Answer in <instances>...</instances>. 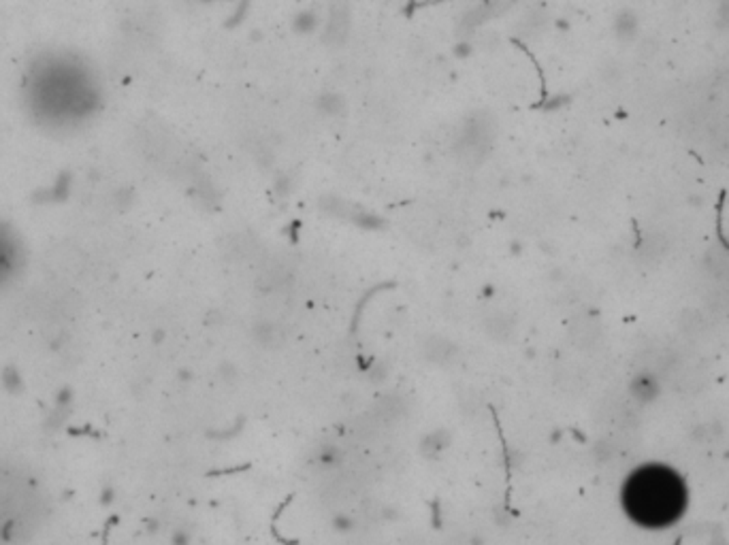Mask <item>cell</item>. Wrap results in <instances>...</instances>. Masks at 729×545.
Segmentation results:
<instances>
[{
  "label": "cell",
  "mask_w": 729,
  "mask_h": 545,
  "mask_svg": "<svg viewBox=\"0 0 729 545\" xmlns=\"http://www.w3.org/2000/svg\"><path fill=\"white\" fill-rule=\"evenodd\" d=\"M316 107H318V111H320L322 115H326V118H337V115L344 113L346 102H344V98H341L339 94L326 92V94H322V96L316 100Z\"/></svg>",
  "instance_id": "obj_4"
},
{
  "label": "cell",
  "mask_w": 729,
  "mask_h": 545,
  "mask_svg": "<svg viewBox=\"0 0 729 545\" xmlns=\"http://www.w3.org/2000/svg\"><path fill=\"white\" fill-rule=\"evenodd\" d=\"M448 445V434L444 432V430H437V432H433V434H429V437L423 441V449L427 452H431V454H437L439 449H444Z\"/></svg>",
  "instance_id": "obj_5"
},
{
  "label": "cell",
  "mask_w": 729,
  "mask_h": 545,
  "mask_svg": "<svg viewBox=\"0 0 729 545\" xmlns=\"http://www.w3.org/2000/svg\"><path fill=\"white\" fill-rule=\"evenodd\" d=\"M316 24H318L316 13H301V15L297 17V21H295V28H297L299 32L307 34V32L316 30Z\"/></svg>",
  "instance_id": "obj_8"
},
{
  "label": "cell",
  "mask_w": 729,
  "mask_h": 545,
  "mask_svg": "<svg viewBox=\"0 0 729 545\" xmlns=\"http://www.w3.org/2000/svg\"><path fill=\"white\" fill-rule=\"evenodd\" d=\"M339 460H341V456H339V449H335V447L322 449V452L318 454V458H316V463L322 465V467H335Z\"/></svg>",
  "instance_id": "obj_9"
},
{
  "label": "cell",
  "mask_w": 729,
  "mask_h": 545,
  "mask_svg": "<svg viewBox=\"0 0 729 545\" xmlns=\"http://www.w3.org/2000/svg\"><path fill=\"white\" fill-rule=\"evenodd\" d=\"M680 479L661 467H648L635 473L625 492L629 513L644 526H666L682 509Z\"/></svg>",
  "instance_id": "obj_1"
},
{
  "label": "cell",
  "mask_w": 729,
  "mask_h": 545,
  "mask_svg": "<svg viewBox=\"0 0 729 545\" xmlns=\"http://www.w3.org/2000/svg\"><path fill=\"white\" fill-rule=\"evenodd\" d=\"M333 526H335V531H339V533L350 531V529H352V520H350V518H346V515L335 518V520H333Z\"/></svg>",
  "instance_id": "obj_10"
},
{
  "label": "cell",
  "mask_w": 729,
  "mask_h": 545,
  "mask_svg": "<svg viewBox=\"0 0 729 545\" xmlns=\"http://www.w3.org/2000/svg\"><path fill=\"white\" fill-rule=\"evenodd\" d=\"M493 141V122L489 115L484 113H476L472 115L465 126H463L461 135H458V149L463 156H482L486 149H489Z\"/></svg>",
  "instance_id": "obj_2"
},
{
  "label": "cell",
  "mask_w": 729,
  "mask_h": 545,
  "mask_svg": "<svg viewBox=\"0 0 729 545\" xmlns=\"http://www.w3.org/2000/svg\"><path fill=\"white\" fill-rule=\"evenodd\" d=\"M256 339H258V343H262V345L275 343V341H277V329H275L271 322H260V324L256 326Z\"/></svg>",
  "instance_id": "obj_6"
},
{
  "label": "cell",
  "mask_w": 729,
  "mask_h": 545,
  "mask_svg": "<svg viewBox=\"0 0 729 545\" xmlns=\"http://www.w3.org/2000/svg\"><path fill=\"white\" fill-rule=\"evenodd\" d=\"M431 360H448L452 356V345L448 341H439V339H431Z\"/></svg>",
  "instance_id": "obj_7"
},
{
  "label": "cell",
  "mask_w": 729,
  "mask_h": 545,
  "mask_svg": "<svg viewBox=\"0 0 729 545\" xmlns=\"http://www.w3.org/2000/svg\"><path fill=\"white\" fill-rule=\"evenodd\" d=\"M352 26V13L350 5L346 0H335L328 9L326 21H324V43L330 47H339L348 41Z\"/></svg>",
  "instance_id": "obj_3"
}]
</instances>
